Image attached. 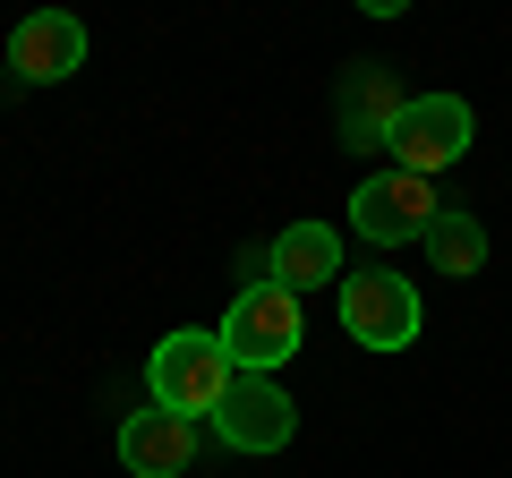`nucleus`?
Listing matches in <instances>:
<instances>
[{
	"instance_id": "0eeeda50",
	"label": "nucleus",
	"mask_w": 512,
	"mask_h": 478,
	"mask_svg": "<svg viewBox=\"0 0 512 478\" xmlns=\"http://www.w3.org/2000/svg\"><path fill=\"white\" fill-rule=\"evenodd\" d=\"M214 427H222V444H231V453H282V444H291V427H299V410H291V393H282L274 376H239V385L222 393Z\"/></svg>"
},
{
	"instance_id": "1a4fd4ad",
	"label": "nucleus",
	"mask_w": 512,
	"mask_h": 478,
	"mask_svg": "<svg viewBox=\"0 0 512 478\" xmlns=\"http://www.w3.org/2000/svg\"><path fill=\"white\" fill-rule=\"evenodd\" d=\"M265 282H282V291H342V231L333 222H291V231H274V248H265Z\"/></svg>"
},
{
	"instance_id": "39448f33",
	"label": "nucleus",
	"mask_w": 512,
	"mask_h": 478,
	"mask_svg": "<svg viewBox=\"0 0 512 478\" xmlns=\"http://www.w3.org/2000/svg\"><path fill=\"white\" fill-rule=\"evenodd\" d=\"M436 180H410V171H367L359 188H350V231L367 239V248H410V239L436 231Z\"/></svg>"
},
{
	"instance_id": "f03ea898",
	"label": "nucleus",
	"mask_w": 512,
	"mask_h": 478,
	"mask_svg": "<svg viewBox=\"0 0 512 478\" xmlns=\"http://www.w3.org/2000/svg\"><path fill=\"white\" fill-rule=\"evenodd\" d=\"M299 342H308V316H299V299L282 282H248L231 299V316H222V350H231L239 376H274Z\"/></svg>"
},
{
	"instance_id": "423d86ee",
	"label": "nucleus",
	"mask_w": 512,
	"mask_h": 478,
	"mask_svg": "<svg viewBox=\"0 0 512 478\" xmlns=\"http://www.w3.org/2000/svg\"><path fill=\"white\" fill-rule=\"evenodd\" d=\"M402 77L384 69V60H350L342 69V86H333V129H342V146L350 154H367V146H384L393 137V120H402Z\"/></svg>"
},
{
	"instance_id": "9b49d317",
	"label": "nucleus",
	"mask_w": 512,
	"mask_h": 478,
	"mask_svg": "<svg viewBox=\"0 0 512 478\" xmlns=\"http://www.w3.org/2000/svg\"><path fill=\"white\" fill-rule=\"evenodd\" d=\"M427 265H436V274H478V265H487V231H478V214H461V205H444L436 214V231H427Z\"/></svg>"
},
{
	"instance_id": "9d476101",
	"label": "nucleus",
	"mask_w": 512,
	"mask_h": 478,
	"mask_svg": "<svg viewBox=\"0 0 512 478\" xmlns=\"http://www.w3.org/2000/svg\"><path fill=\"white\" fill-rule=\"evenodd\" d=\"M120 461H128V478H180L197 461V419H180V410H137L120 427Z\"/></svg>"
},
{
	"instance_id": "f257e3e1",
	"label": "nucleus",
	"mask_w": 512,
	"mask_h": 478,
	"mask_svg": "<svg viewBox=\"0 0 512 478\" xmlns=\"http://www.w3.org/2000/svg\"><path fill=\"white\" fill-rule=\"evenodd\" d=\"M146 385H154V410H180V419H214L222 393L239 385V368H231V350H222V333L180 325V333H163V342H154Z\"/></svg>"
},
{
	"instance_id": "6e6552de",
	"label": "nucleus",
	"mask_w": 512,
	"mask_h": 478,
	"mask_svg": "<svg viewBox=\"0 0 512 478\" xmlns=\"http://www.w3.org/2000/svg\"><path fill=\"white\" fill-rule=\"evenodd\" d=\"M9 69L26 77V86H60V77L86 69V26L69 18V9H35V18H18V35H9Z\"/></svg>"
},
{
	"instance_id": "20e7f679",
	"label": "nucleus",
	"mask_w": 512,
	"mask_h": 478,
	"mask_svg": "<svg viewBox=\"0 0 512 478\" xmlns=\"http://www.w3.org/2000/svg\"><path fill=\"white\" fill-rule=\"evenodd\" d=\"M333 308H342V333L359 350H410L419 342V282L410 274H384V265H367V274H342V291H333Z\"/></svg>"
},
{
	"instance_id": "7ed1b4c3",
	"label": "nucleus",
	"mask_w": 512,
	"mask_h": 478,
	"mask_svg": "<svg viewBox=\"0 0 512 478\" xmlns=\"http://www.w3.org/2000/svg\"><path fill=\"white\" fill-rule=\"evenodd\" d=\"M478 137V111L461 103V94H410L402 120H393V137H384V154H393V171H410V180H436V171H453L461 154H470Z\"/></svg>"
}]
</instances>
